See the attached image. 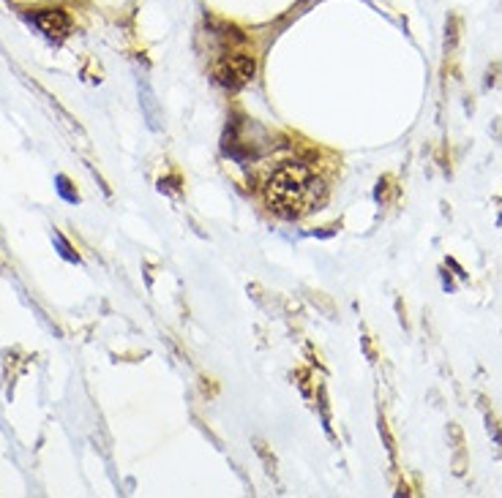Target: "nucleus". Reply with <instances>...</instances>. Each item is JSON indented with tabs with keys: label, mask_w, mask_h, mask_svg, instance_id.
I'll list each match as a JSON object with an SVG mask.
<instances>
[{
	"label": "nucleus",
	"mask_w": 502,
	"mask_h": 498,
	"mask_svg": "<svg viewBox=\"0 0 502 498\" xmlns=\"http://www.w3.org/2000/svg\"><path fill=\"white\" fill-rule=\"evenodd\" d=\"M325 194L323 180L306 163H284L265 183V204L282 218H303Z\"/></svg>",
	"instance_id": "f257e3e1"
},
{
	"label": "nucleus",
	"mask_w": 502,
	"mask_h": 498,
	"mask_svg": "<svg viewBox=\"0 0 502 498\" xmlns=\"http://www.w3.org/2000/svg\"><path fill=\"white\" fill-rule=\"evenodd\" d=\"M254 71H257V63H254V58L246 55V52L227 55V58H221L219 66H216V76H219L221 85H227V88H241V85H246V82L254 76Z\"/></svg>",
	"instance_id": "f03ea898"
},
{
	"label": "nucleus",
	"mask_w": 502,
	"mask_h": 498,
	"mask_svg": "<svg viewBox=\"0 0 502 498\" xmlns=\"http://www.w3.org/2000/svg\"><path fill=\"white\" fill-rule=\"evenodd\" d=\"M33 22L50 38H63L71 30V17L60 9H42L38 14H33Z\"/></svg>",
	"instance_id": "7ed1b4c3"
}]
</instances>
